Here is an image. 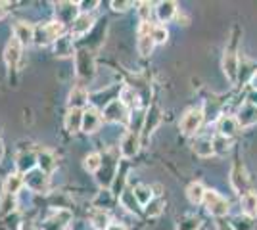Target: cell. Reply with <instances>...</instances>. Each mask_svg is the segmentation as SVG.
I'll use <instances>...</instances> for the list:
<instances>
[{
    "mask_svg": "<svg viewBox=\"0 0 257 230\" xmlns=\"http://www.w3.org/2000/svg\"><path fill=\"white\" fill-rule=\"evenodd\" d=\"M139 14H140V20L146 23L148 20H150V4L148 2H140L139 4Z\"/></svg>",
    "mask_w": 257,
    "mask_h": 230,
    "instance_id": "obj_36",
    "label": "cell"
},
{
    "mask_svg": "<svg viewBox=\"0 0 257 230\" xmlns=\"http://www.w3.org/2000/svg\"><path fill=\"white\" fill-rule=\"evenodd\" d=\"M64 33V25L60 22H50V23H41L35 27V39L33 43L39 46H46V44L56 43Z\"/></svg>",
    "mask_w": 257,
    "mask_h": 230,
    "instance_id": "obj_1",
    "label": "cell"
},
{
    "mask_svg": "<svg viewBox=\"0 0 257 230\" xmlns=\"http://www.w3.org/2000/svg\"><path fill=\"white\" fill-rule=\"evenodd\" d=\"M204 123V113L202 110H190L186 111V115L181 121V129L184 134H194L200 129V125Z\"/></svg>",
    "mask_w": 257,
    "mask_h": 230,
    "instance_id": "obj_5",
    "label": "cell"
},
{
    "mask_svg": "<svg viewBox=\"0 0 257 230\" xmlns=\"http://www.w3.org/2000/svg\"><path fill=\"white\" fill-rule=\"evenodd\" d=\"M71 220V213L67 209H58L43 222V230H64Z\"/></svg>",
    "mask_w": 257,
    "mask_h": 230,
    "instance_id": "obj_4",
    "label": "cell"
},
{
    "mask_svg": "<svg viewBox=\"0 0 257 230\" xmlns=\"http://www.w3.org/2000/svg\"><path fill=\"white\" fill-rule=\"evenodd\" d=\"M139 146H140V138L137 132H128L127 136L123 138L121 142V153L123 157H135L139 153Z\"/></svg>",
    "mask_w": 257,
    "mask_h": 230,
    "instance_id": "obj_11",
    "label": "cell"
},
{
    "mask_svg": "<svg viewBox=\"0 0 257 230\" xmlns=\"http://www.w3.org/2000/svg\"><path fill=\"white\" fill-rule=\"evenodd\" d=\"M104 119L111 121V123H127L128 119V110L123 106L121 100H111L104 110Z\"/></svg>",
    "mask_w": 257,
    "mask_h": 230,
    "instance_id": "obj_3",
    "label": "cell"
},
{
    "mask_svg": "<svg viewBox=\"0 0 257 230\" xmlns=\"http://www.w3.org/2000/svg\"><path fill=\"white\" fill-rule=\"evenodd\" d=\"M37 163H39V157L33 152H23L18 157V169H20V173H31Z\"/></svg>",
    "mask_w": 257,
    "mask_h": 230,
    "instance_id": "obj_18",
    "label": "cell"
},
{
    "mask_svg": "<svg viewBox=\"0 0 257 230\" xmlns=\"http://www.w3.org/2000/svg\"><path fill=\"white\" fill-rule=\"evenodd\" d=\"M238 127H240V125H238L236 117H230V115H223V117L219 119V123H217V131H219L221 136H225V138H230L232 134H236Z\"/></svg>",
    "mask_w": 257,
    "mask_h": 230,
    "instance_id": "obj_14",
    "label": "cell"
},
{
    "mask_svg": "<svg viewBox=\"0 0 257 230\" xmlns=\"http://www.w3.org/2000/svg\"><path fill=\"white\" fill-rule=\"evenodd\" d=\"M204 203L207 211L215 215V217H223L228 213V201H226L223 196H219L217 192H211V190H207L205 192V197H204Z\"/></svg>",
    "mask_w": 257,
    "mask_h": 230,
    "instance_id": "obj_2",
    "label": "cell"
},
{
    "mask_svg": "<svg viewBox=\"0 0 257 230\" xmlns=\"http://www.w3.org/2000/svg\"><path fill=\"white\" fill-rule=\"evenodd\" d=\"M121 203L127 209H131V211H137V203H139V201H137V197H135L133 192L125 190V194H121Z\"/></svg>",
    "mask_w": 257,
    "mask_h": 230,
    "instance_id": "obj_31",
    "label": "cell"
},
{
    "mask_svg": "<svg viewBox=\"0 0 257 230\" xmlns=\"http://www.w3.org/2000/svg\"><path fill=\"white\" fill-rule=\"evenodd\" d=\"M148 205H150V207L146 209V213H148V215H160V213H161V201H160V199L150 201Z\"/></svg>",
    "mask_w": 257,
    "mask_h": 230,
    "instance_id": "obj_38",
    "label": "cell"
},
{
    "mask_svg": "<svg viewBox=\"0 0 257 230\" xmlns=\"http://www.w3.org/2000/svg\"><path fill=\"white\" fill-rule=\"evenodd\" d=\"M223 69H225V75L228 77V81L234 83L236 77H238V56L234 50H226L225 58H223Z\"/></svg>",
    "mask_w": 257,
    "mask_h": 230,
    "instance_id": "obj_10",
    "label": "cell"
},
{
    "mask_svg": "<svg viewBox=\"0 0 257 230\" xmlns=\"http://www.w3.org/2000/svg\"><path fill=\"white\" fill-rule=\"evenodd\" d=\"M100 167H102V155L100 153H90L85 157V169L88 173H96Z\"/></svg>",
    "mask_w": 257,
    "mask_h": 230,
    "instance_id": "obj_29",
    "label": "cell"
},
{
    "mask_svg": "<svg viewBox=\"0 0 257 230\" xmlns=\"http://www.w3.org/2000/svg\"><path fill=\"white\" fill-rule=\"evenodd\" d=\"M14 37L22 44H31L33 39H35V27L27 25L25 22H20L14 27Z\"/></svg>",
    "mask_w": 257,
    "mask_h": 230,
    "instance_id": "obj_15",
    "label": "cell"
},
{
    "mask_svg": "<svg viewBox=\"0 0 257 230\" xmlns=\"http://www.w3.org/2000/svg\"><path fill=\"white\" fill-rule=\"evenodd\" d=\"M77 69H79V75H88V73H92V64H88V54H86V52H79Z\"/></svg>",
    "mask_w": 257,
    "mask_h": 230,
    "instance_id": "obj_30",
    "label": "cell"
},
{
    "mask_svg": "<svg viewBox=\"0 0 257 230\" xmlns=\"http://www.w3.org/2000/svg\"><path fill=\"white\" fill-rule=\"evenodd\" d=\"M77 4H71V2H62L58 8H56V16H58V22L62 23H73L77 18Z\"/></svg>",
    "mask_w": 257,
    "mask_h": 230,
    "instance_id": "obj_13",
    "label": "cell"
},
{
    "mask_svg": "<svg viewBox=\"0 0 257 230\" xmlns=\"http://www.w3.org/2000/svg\"><path fill=\"white\" fill-rule=\"evenodd\" d=\"M131 6H133V2H117V0L111 2V8L115 12H125L127 8H131Z\"/></svg>",
    "mask_w": 257,
    "mask_h": 230,
    "instance_id": "obj_39",
    "label": "cell"
},
{
    "mask_svg": "<svg viewBox=\"0 0 257 230\" xmlns=\"http://www.w3.org/2000/svg\"><path fill=\"white\" fill-rule=\"evenodd\" d=\"M54 48H56V54L60 56V58H67V56L75 54L73 43H71V39H67V37H60V39L54 43Z\"/></svg>",
    "mask_w": 257,
    "mask_h": 230,
    "instance_id": "obj_22",
    "label": "cell"
},
{
    "mask_svg": "<svg viewBox=\"0 0 257 230\" xmlns=\"http://www.w3.org/2000/svg\"><path fill=\"white\" fill-rule=\"evenodd\" d=\"M133 194H135V197H137V201H139L140 205H148L152 201V190L150 186H144V184H140V186H137L135 190H133Z\"/></svg>",
    "mask_w": 257,
    "mask_h": 230,
    "instance_id": "obj_28",
    "label": "cell"
},
{
    "mask_svg": "<svg viewBox=\"0 0 257 230\" xmlns=\"http://www.w3.org/2000/svg\"><path fill=\"white\" fill-rule=\"evenodd\" d=\"M232 186H234V190H238L240 194L244 192H249V190H246L247 188V178L246 175H244V169H240V167H236L234 171H232Z\"/></svg>",
    "mask_w": 257,
    "mask_h": 230,
    "instance_id": "obj_26",
    "label": "cell"
},
{
    "mask_svg": "<svg viewBox=\"0 0 257 230\" xmlns=\"http://www.w3.org/2000/svg\"><path fill=\"white\" fill-rule=\"evenodd\" d=\"M154 44H156V41L152 39V27L148 23H142L139 37V52L142 56H150L152 50H154Z\"/></svg>",
    "mask_w": 257,
    "mask_h": 230,
    "instance_id": "obj_8",
    "label": "cell"
},
{
    "mask_svg": "<svg viewBox=\"0 0 257 230\" xmlns=\"http://www.w3.org/2000/svg\"><path fill=\"white\" fill-rule=\"evenodd\" d=\"M100 121H102V117H100V113H98L96 110H85V113H83V127H81V131L85 132H94L100 127Z\"/></svg>",
    "mask_w": 257,
    "mask_h": 230,
    "instance_id": "obj_16",
    "label": "cell"
},
{
    "mask_svg": "<svg viewBox=\"0 0 257 230\" xmlns=\"http://www.w3.org/2000/svg\"><path fill=\"white\" fill-rule=\"evenodd\" d=\"M88 102V94L83 87H75L69 94V108H75V110H81Z\"/></svg>",
    "mask_w": 257,
    "mask_h": 230,
    "instance_id": "obj_21",
    "label": "cell"
},
{
    "mask_svg": "<svg viewBox=\"0 0 257 230\" xmlns=\"http://www.w3.org/2000/svg\"><path fill=\"white\" fill-rule=\"evenodd\" d=\"M251 87L257 90V73H253V77H251Z\"/></svg>",
    "mask_w": 257,
    "mask_h": 230,
    "instance_id": "obj_41",
    "label": "cell"
},
{
    "mask_svg": "<svg viewBox=\"0 0 257 230\" xmlns=\"http://www.w3.org/2000/svg\"><path fill=\"white\" fill-rule=\"evenodd\" d=\"M92 224H94L96 228H100V230H106L107 226H109L107 215L104 213V211H98V213H94V217H92Z\"/></svg>",
    "mask_w": 257,
    "mask_h": 230,
    "instance_id": "obj_32",
    "label": "cell"
},
{
    "mask_svg": "<svg viewBox=\"0 0 257 230\" xmlns=\"http://www.w3.org/2000/svg\"><path fill=\"white\" fill-rule=\"evenodd\" d=\"M92 23H94L92 16H88L86 12L79 14V16L75 18V22L71 23V35H75V37H81V35L88 33V29L92 27Z\"/></svg>",
    "mask_w": 257,
    "mask_h": 230,
    "instance_id": "obj_12",
    "label": "cell"
},
{
    "mask_svg": "<svg viewBox=\"0 0 257 230\" xmlns=\"http://www.w3.org/2000/svg\"><path fill=\"white\" fill-rule=\"evenodd\" d=\"M238 125L240 127H249V125H255L257 123V106L255 104H244L240 111H238Z\"/></svg>",
    "mask_w": 257,
    "mask_h": 230,
    "instance_id": "obj_9",
    "label": "cell"
},
{
    "mask_svg": "<svg viewBox=\"0 0 257 230\" xmlns=\"http://www.w3.org/2000/svg\"><path fill=\"white\" fill-rule=\"evenodd\" d=\"M194 152L198 153L200 157H209L211 153H215L213 140H209V138H200V140H196V142H194Z\"/></svg>",
    "mask_w": 257,
    "mask_h": 230,
    "instance_id": "obj_25",
    "label": "cell"
},
{
    "mask_svg": "<svg viewBox=\"0 0 257 230\" xmlns=\"http://www.w3.org/2000/svg\"><path fill=\"white\" fill-rule=\"evenodd\" d=\"M242 209H244V213L249 215V217L257 215V194L255 192H246V194L242 196Z\"/></svg>",
    "mask_w": 257,
    "mask_h": 230,
    "instance_id": "obj_23",
    "label": "cell"
},
{
    "mask_svg": "<svg viewBox=\"0 0 257 230\" xmlns=\"http://www.w3.org/2000/svg\"><path fill=\"white\" fill-rule=\"evenodd\" d=\"M158 18H160V22H171L173 18H175V14H177V4L171 2V0H167V2H160L158 4Z\"/></svg>",
    "mask_w": 257,
    "mask_h": 230,
    "instance_id": "obj_20",
    "label": "cell"
},
{
    "mask_svg": "<svg viewBox=\"0 0 257 230\" xmlns=\"http://www.w3.org/2000/svg\"><path fill=\"white\" fill-rule=\"evenodd\" d=\"M14 205H16V199H14V196L6 194V196L2 197V201H0V215H6V213L14 211Z\"/></svg>",
    "mask_w": 257,
    "mask_h": 230,
    "instance_id": "obj_34",
    "label": "cell"
},
{
    "mask_svg": "<svg viewBox=\"0 0 257 230\" xmlns=\"http://www.w3.org/2000/svg\"><path fill=\"white\" fill-rule=\"evenodd\" d=\"M22 46L23 44L16 39V37H12V41L6 44V50H4V60H6V64L10 69H16L18 66V62H20V58H22Z\"/></svg>",
    "mask_w": 257,
    "mask_h": 230,
    "instance_id": "obj_7",
    "label": "cell"
},
{
    "mask_svg": "<svg viewBox=\"0 0 257 230\" xmlns=\"http://www.w3.org/2000/svg\"><path fill=\"white\" fill-rule=\"evenodd\" d=\"M83 110H75V108H69L67 111V117H65V127L69 132H77L81 131L83 127Z\"/></svg>",
    "mask_w": 257,
    "mask_h": 230,
    "instance_id": "obj_17",
    "label": "cell"
},
{
    "mask_svg": "<svg viewBox=\"0 0 257 230\" xmlns=\"http://www.w3.org/2000/svg\"><path fill=\"white\" fill-rule=\"evenodd\" d=\"M39 163H41V171H43V173L52 171L54 161H52V157H50L48 153H41V155H39Z\"/></svg>",
    "mask_w": 257,
    "mask_h": 230,
    "instance_id": "obj_35",
    "label": "cell"
},
{
    "mask_svg": "<svg viewBox=\"0 0 257 230\" xmlns=\"http://www.w3.org/2000/svg\"><path fill=\"white\" fill-rule=\"evenodd\" d=\"M228 144H230V140H228V138H225V136H219L217 140H213V148H215V150L225 152V150H228Z\"/></svg>",
    "mask_w": 257,
    "mask_h": 230,
    "instance_id": "obj_37",
    "label": "cell"
},
{
    "mask_svg": "<svg viewBox=\"0 0 257 230\" xmlns=\"http://www.w3.org/2000/svg\"><path fill=\"white\" fill-rule=\"evenodd\" d=\"M167 37H169V33H167V29H165L163 25H156V27H152V39H154L156 43H165V41H167Z\"/></svg>",
    "mask_w": 257,
    "mask_h": 230,
    "instance_id": "obj_33",
    "label": "cell"
},
{
    "mask_svg": "<svg viewBox=\"0 0 257 230\" xmlns=\"http://www.w3.org/2000/svg\"><path fill=\"white\" fill-rule=\"evenodd\" d=\"M23 186V176L20 173H12L8 178H6V184H4V190H6V194H10V196H16L18 192H20V188Z\"/></svg>",
    "mask_w": 257,
    "mask_h": 230,
    "instance_id": "obj_24",
    "label": "cell"
},
{
    "mask_svg": "<svg viewBox=\"0 0 257 230\" xmlns=\"http://www.w3.org/2000/svg\"><path fill=\"white\" fill-rule=\"evenodd\" d=\"M205 190L200 182H192L190 186H188V190H186V196H188V199L192 201V203H200V201H204L205 197Z\"/></svg>",
    "mask_w": 257,
    "mask_h": 230,
    "instance_id": "obj_27",
    "label": "cell"
},
{
    "mask_svg": "<svg viewBox=\"0 0 257 230\" xmlns=\"http://www.w3.org/2000/svg\"><path fill=\"white\" fill-rule=\"evenodd\" d=\"M119 100L123 102V106L127 108V110H135V108H139L140 106V98L139 94L133 90L131 87H125L121 90V94H119Z\"/></svg>",
    "mask_w": 257,
    "mask_h": 230,
    "instance_id": "obj_19",
    "label": "cell"
},
{
    "mask_svg": "<svg viewBox=\"0 0 257 230\" xmlns=\"http://www.w3.org/2000/svg\"><path fill=\"white\" fill-rule=\"evenodd\" d=\"M23 184H27V188H31L33 192H46L48 176L43 171H31L29 175L23 178Z\"/></svg>",
    "mask_w": 257,
    "mask_h": 230,
    "instance_id": "obj_6",
    "label": "cell"
},
{
    "mask_svg": "<svg viewBox=\"0 0 257 230\" xmlns=\"http://www.w3.org/2000/svg\"><path fill=\"white\" fill-rule=\"evenodd\" d=\"M4 14H6V8H4V4H2V2H0V20H2V18H4Z\"/></svg>",
    "mask_w": 257,
    "mask_h": 230,
    "instance_id": "obj_42",
    "label": "cell"
},
{
    "mask_svg": "<svg viewBox=\"0 0 257 230\" xmlns=\"http://www.w3.org/2000/svg\"><path fill=\"white\" fill-rule=\"evenodd\" d=\"M106 230H127V228H125L123 224H119V222H111V224H109Z\"/></svg>",
    "mask_w": 257,
    "mask_h": 230,
    "instance_id": "obj_40",
    "label": "cell"
}]
</instances>
